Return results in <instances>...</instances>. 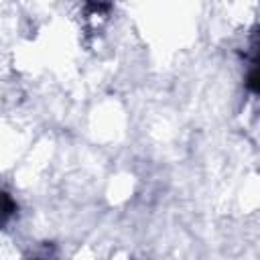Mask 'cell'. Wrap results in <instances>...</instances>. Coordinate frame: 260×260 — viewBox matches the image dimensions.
<instances>
[{
    "instance_id": "6da1fadb",
    "label": "cell",
    "mask_w": 260,
    "mask_h": 260,
    "mask_svg": "<svg viewBox=\"0 0 260 260\" xmlns=\"http://www.w3.org/2000/svg\"><path fill=\"white\" fill-rule=\"evenodd\" d=\"M246 85L252 93H260V47L256 51V57L252 59V65H250V71L246 77Z\"/></svg>"
},
{
    "instance_id": "7a4b0ae2",
    "label": "cell",
    "mask_w": 260,
    "mask_h": 260,
    "mask_svg": "<svg viewBox=\"0 0 260 260\" xmlns=\"http://www.w3.org/2000/svg\"><path fill=\"white\" fill-rule=\"evenodd\" d=\"M30 260H55V256L51 254V246L49 248H43V250H39Z\"/></svg>"
}]
</instances>
